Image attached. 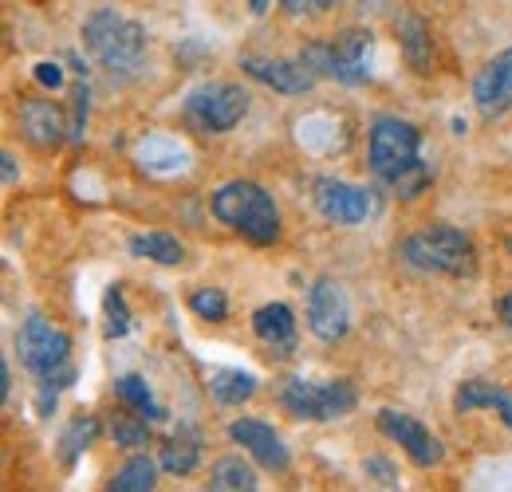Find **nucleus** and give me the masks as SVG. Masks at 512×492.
Returning <instances> with one entry per match:
<instances>
[{"label":"nucleus","mask_w":512,"mask_h":492,"mask_svg":"<svg viewBox=\"0 0 512 492\" xmlns=\"http://www.w3.org/2000/svg\"><path fill=\"white\" fill-rule=\"evenodd\" d=\"M418 126L398 119V115H379L371 123V142H367V158H371V174L383 185H390L398 197H418L426 182H430V170L426 162L418 158Z\"/></svg>","instance_id":"f257e3e1"},{"label":"nucleus","mask_w":512,"mask_h":492,"mask_svg":"<svg viewBox=\"0 0 512 492\" xmlns=\"http://www.w3.org/2000/svg\"><path fill=\"white\" fill-rule=\"evenodd\" d=\"M83 44L111 79H130L146 63V28L115 8H99L83 20Z\"/></svg>","instance_id":"f03ea898"},{"label":"nucleus","mask_w":512,"mask_h":492,"mask_svg":"<svg viewBox=\"0 0 512 492\" xmlns=\"http://www.w3.org/2000/svg\"><path fill=\"white\" fill-rule=\"evenodd\" d=\"M209 209L225 229L241 233L253 245H272L280 237V209L264 185L245 182V178L217 185L209 197Z\"/></svg>","instance_id":"7ed1b4c3"},{"label":"nucleus","mask_w":512,"mask_h":492,"mask_svg":"<svg viewBox=\"0 0 512 492\" xmlns=\"http://www.w3.org/2000/svg\"><path fill=\"white\" fill-rule=\"evenodd\" d=\"M398 256L418 268V272H430V276H453V280H469L477 272V252L469 233L453 229V225H426L418 233H410Z\"/></svg>","instance_id":"20e7f679"},{"label":"nucleus","mask_w":512,"mask_h":492,"mask_svg":"<svg viewBox=\"0 0 512 492\" xmlns=\"http://www.w3.org/2000/svg\"><path fill=\"white\" fill-rule=\"evenodd\" d=\"M249 115V91L237 83H201L193 87L182 103V119L186 126L201 130V134H225Z\"/></svg>","instance_id":"39448f33"},{"label":"nucleus","mask_w":512,"mask_h":492,"mask_svg":"<svg viewBox=\"0 0 512 492\" xmlns=\"http://www.w3.org/2000/svg\"><path fill=\"white\" fill-rule=\"evenodd\" d=\"M280 402L292 418H308V422H331L355 410L359 394L347 378H331V382H312V378H288L280 390Z\"/></svg>","instance_id":"423d86ee"},{"label":"nucleus","mask_w":512,"mask_h":492,"mask_svg":"<svg viewBox=\"0 0 512 492\" xmlns=\"http://www.w3.org/2000/svg\"><path fill=\"white\" fill-rule=\"evenodd\" d=\"M16 355H20L24 367L44 382V378H52V374H60L64 367H71L67 363L71 359V339H67V331L52 327L40 311H32L20 323V331H16Z\"/></svg>","instance_id":"0eeeda50"},{"label":"nucleus","mask_w":512,"mask_h":492,"mask_svg":"<svg viewBox=\"0 0 512 492\" xmlns=\"http://www.w3.org/2000/svg\"><path fill=\"white\" fill-rule=\"evenodd\" d=\"M316 209H320L327 221H335V225H363L379 209V197L367 185L320 178L316 182Z\"/></svg>","instance_id":"6e6552de"},{"label":"nucleus","mask_w":512,"mask_h":492,"mask_svg":"<svg viewBox=\"0 0 512 492\" xmlns=\"http://www.w3.org/2000/svg\"><path fill=\"white\" fill-rule=\"evenodd\" d=\"M308 327L320 335L323 343H339L351 331V300L339 280L320 276L308 288Z\"/></svg>","instance_id":"1a4fd4ad"},{"label":"nucleus","mask_w":512,"mask_h":492,"mask_svg":"<svg viewBox=\"0 0 512 492\" xmlns=\"http://www.w3.org/2000/svg\"><path fill=\"white\" fill-rule=\"evenodd\" d=\"M379 430H383L386 437H394V441L410 453V461H414V465H422V469L442 465V457H446V449H442V441H438L434 433L426 430L422 422H414L410 414L394 410V406L379 410Z\"/></svg>","instance_id":"9d476101"},{"label":"nucleus","mask_w":512,"mask_h":492,"mask_svg":"<svg viewBox=\"0 0 512 492\" xmlns=\"http://www.w3.org/2000/svg\"><path fill=\"white\" fill-rule=\"evenodd\" d=\"M473 107L481 119H497L512 111V48L497 52L473 79Z\"/></svg>","instance_id":"9b49d317"},{"label":"nucleus","mask_w":512,"mask_h":492,"mask_svg":"<svg viewBox=\"0 0 512 492\" xmlns=\"http://www.w3.org/2000/svg\"><path fill=\"white\" fill-rule=\"evenodd\" d=\"M241 71L253 75L256 83L280 91V95H308L316 87V71L300 60H268V56H241Z\"/></svg>","instance_id":"f8f14e48"},{"label":"nucleus","mask_w":512,"mask_h":492,"mask_svg":"<svg viewBox=\"0 0 512 492\" xmlns=\"http://www.w3.org/2000/svg\"><path fill=\"white\" fill-rule=\"evenodd\" d=\"M371 52H375V36L367 28H347L331 40V79L339 83H363L371 75Z\"/></svg>","instance_id":"ddd939ff"},{"label":"nucleus","mask_w":512,"mask_h":492,"mask_svg":"<svg viewBox=\"0 0 512 492\" xmlns=\"http://www.w3.org/2000/svg\"><path fill=\"white\" fill-rule=\"evenodd\" d=\"M16 119H20V134H24L36 150H52V146H60L67 138L64 111H60L52 99H24L20 111H16Z\"/></svg>","instance_id":"4468645a"},{"label":"nucleus","mask_w":512,"mask_h":492,"mask_svg":"<svg viewBox=\"0 0 512 492\" xmlns=\"http://www.w3.org/2000/svg\"><path fill=\"white\" fill-rule=\"evenodd\" d=\"M229 437H233L241 449L253 453L256 465H264V469H272V473H284V469H288V445L280 441V433L272 430L268 422L237 418V422L229 426Z\"/></svg>","instance_id":"2eb2a0df"},{"label":"nucleus","mask_w":512,"mask_h":492,"mask_svg":"<svg viewBox=\"0 0 512 492\" xmlns=\"http://www.w3.org/2000/svg\"><path fill=\"white\" fill-rule=\"evenodd\" d=\"M398 44H402V56L410 63V71L418 75H430L434 67V36H430V24L414 12H398Z\"/></svg>","instance_id":"dca6fc26"},{"label":"nucleus","mask_w":512,"mask_h":492,"mask_svg":"<svg viewBox=\"0 0 512 492\" xmlns=\"http://www.w3.org/2000/svg\"><path fill=\"white\" fill-rule=\"evenodd\" d=\"M253 331L256 339H264L268 347L292 351V343H296V315H292L288 304H264L253 315Z\"/></svg>","instance_id":"f3484780"},{"label":"nucleus","mask_w":512,"mask_h":492,"mask_svg":"<svg viewBox=\"0 0 512 492\" xmlns=\"http://www.w3.org/2000/svg\"><path fill=\"white\" fill-rule=\"evenodd\" d=\"M453 406L457 410H477V406H493L501 418H505V426H512V394L505 390H497L493 382H485V378H469L457 394H453Z\"/></svg>","instance_id":"a211bd4d"},{"label":"nucleus","mask_w":512,"mask_h":492,"mask_svg":"<svg viewBox=\"0 0 512 492\" xmlns=\"http://www.w3.org/2000/svg\"><path fill=\"white\" fill-rule=\"evenodd\" d=\"M205 492H256V473L241 457H217L209 469V489Z\"/></svg>","instance_id":"6ab92c4d"},{"label":"nucleus","mask_w":512,"mask_h":492,"mask_svg":"<svg viewBox=\"0 0 512 492\" xmlns=\"http://www.w3.org/2000/svg\"><path fill=\"white\" fill-rule=\"evenodd\" d=\"M158 461L154 457H146V453H134L127 465L111 477V485H107V492H154V485H158Z\"/></svg>","instance_id":"aec40b11"},{"label":"nucleus","mask_w":512,"mask_h":492,"mask_svg":"<svg viewBox=\"0 0 512 492\" xmlns=\"http://www.w3.org/2000/svg\"><path fill=\"white\" fill-rule=\"evenodd\" d=\"M209 394L221 406H241L256 394V374H249V370H213L209 374Z\"/></svg>","instance_id":"412c9836"},{"label":"nucleus","mask_w":512,"mask_h":492,"mask_svg":"<svg viewBox=\"0 0 512 492\" xmlns=\"http://www.w3.org/2000/svg\"><path fill=\"white\" fill-rule=\"evenodd\" d=\"M130 252L134 256H146L154 264H166V268H174V264L186 260V245L178 237H170V233H134L130 237Z\"/></svg>","instance_id":"4be33fe9"},{"label":"nucleus","mask_w":512,"mask_h":492,"mask_svg":"<svg viewBox=\"0 0 512 492\" xmlns=\"http://www.w3.org/2000/svg\"><path fill=\"white\" fill-rule=\"evenodd\" d=\"M115 394L127 402L138 418H150V422H162V418H166V410H162V406L150 398L146 378H138V374H123V378L115 382Z\"/></svg>","instance_id":"5701e85b"},{"label":"nucleus","mask_w":512,"mask_h":492,"mask_svg":"<svg viewBox=\"0 0 512 492\" xmlns=\"http://www.w3.org/2000/svg\"><path fill=\"white\" fill-rule=\"evenodd\" d=\"M95 437H99V422H95L91 414L71 418V422H67V430L60 433V461H64V465H75V461H79V453H83Z\"/></svg>","instance_id":"b1692460"},{"label":"nucleus","mask_w":512,"mask_h":492,"mask_svg":"<svg viewBox=\"0 0 512 492\" xmlns=\"http://www.w3.org/2000/svg\"><path fill=\"white\" fill-rule=\"evenodd\" d=\"M197 461H201V445H197L193 437H174V441H166V449L158 453V465H162L166 473H174V477H190L193 469H197Z\"/></svg>","instance_id":"393cba45"},{"label":"nucleus","mask_w":512,"mask_h":492,"mask_svg":"<svg viewBox=\"0 0 512 492\" xmlns=\"http://www.w3.org/2000/svg\"><path fill=\"white\" fill-rule=\"evenodd\" d=\"M111 433H115V445L123 449H142L150 441V430H146V418H130V414H115L111 418Z\"/></svg>","instance_id":"a878e982"},{"label":"nucleus","mask_w":512,"mask_h":492,"mask_svg":"<svg viewBox=\"0 0 512 492\" xmlns=\"http://www.w3.org/2000/svg\"><path fill=\"white\" fill-rule=\"evenodd\" d=\"M103 311H107V339H123L130 327V315H127V300H123V288L115 284L111 292H107V300H103Z\"/></svg>","instance_id":"bb28decb"},{"label":"nucleus","mask_w":512,"mask_h":492,"mask_svg":"<svg viewBox=\"0 0 512 492\" xmlns=\"http://www.w3.org/2000/svg\"><path fill=\"white\" fill-rule=\"evenodd\" d=\"M190 311L201 315V319H209V323H221V319L229 315V300H225V292H217V288H201V292L190 296Z\"/></svg>","instance_id":"cd10ccee"},{"label":"nucleus","mask_w":512,"mask_h":492,"mask_svg":"<svg viewBox=\"0 0 512 492\" xmlns=\"http://www.w3.org/2000/svg\"><path fill=\"white\" fill-rule=\"evenodd\" d=\"M71 95H75V103H71V119H67V138L79 142L83 138V126H87V95L91 91H87V83H79Z\"/></svg>","instance_id":"c85d7f7f"},{"label":"nucleus","mask_w":512,"mask_h":492,"mask_svg":"<svg viewBox=\"0 0 512 492\" xmlns=\"http://www.w3.org/2000/svg\"><path fill=\"white\" fill-rule=\"evenodd\" d=\"M339 0H280V12L292 16V20H308V16H320L327 8H335Z\"/></svg>","instance_id":"c756f323"},{"label":"nucleus","mask_w":512,"mask_h":492,"mask_svg":"<svg viewBox=\"0 0 512 492\" xmlns=\"http://www.w3.org/2000/svg\"><path fill=\"white\" fill-rule=\"evenodd\" d=\"M32 75H36V83H40V87H52V91H56V87H64V71H60V63H36V67H32Z\"/></svg>","instance_id":"7c9ffc66"},{"label":"nucleus","mask_w":512,"mask_h":492,"mask_svg":"<svg viewBox=\"0 0 512 492\" xmlns=\"http://www.w3.org/2000/svg\"><path fill=\"white\" fill-rule=\"evenodd\" d=\"M367 469H379L375 477H379V481H386V485H394V477H390V465H386L383 457H367Z\"/></svg>","instance_id":"2f4dec72"},{"label":"nucleus","mask_w":512,"mask_h":492,"mask_svg":"<svg viewBox=\"0 0 512 492\" xmlns=\"http://www.w3.org/2000/svg\"><path fill=\"white\" fill-rule=\"evenodd\" d=\"M497 311H501V323H505V327L512 331V288L505 292V296H501V304H497Z\"/></svg>","instance_id":"473e14b6"},{"label":"nucleus","mask_w":512,"mask_h":492,"mask_svg":"<svg viewBox=\"0 0 512 492\" xmlns=\"http://www.w3.org/2000/svg\"><path fill=\"white\" fill-rule=\"evenodd\" d=\"M0 166H4V182H16V162H12V154H8V150L0 154Z\"/></svg>","instance_id":"72a5a7b5"},{"label":"nucleus","mask_w":512,"mask_h":492,"mask_svg":"<svg viewBox=\"0 0 512 492\" xmlns=\"http://www.w3.org/2000/svg\"><path fill=\"white\" fill-rule=\"evenodd\" d=\"M249 8H253V16H264L268 12V0H249Z\"/></svg>","instance_id":"f704fd0d"},{"label":"nucleus","mask_w":512,"mask_h":492,"mask_svg":"<svg viewBox=\"0 0 512 492\" xmlns=\"http://www.w3.org/2000/svg\"><path fill=\"white\" fill-rule=\"evenodd\" d=\"M509 248H512V241H509Z\"/></svg>","instance_id":"c9c22d12"}]
</instances>
